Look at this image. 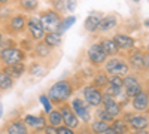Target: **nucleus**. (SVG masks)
Instances as JSON below:
<instances>
[{"label": "nucleus", "mask_w": 149, "mask_h": 134, "mask_svg": "<svg viewBox=\"0 0 149 134\" xmlns=\"http://www.w3.org/2000/svg\"><path fill=\"white\" fill-rule=\"evenodd\" d=\"M70 94H72V85L67 81H60L55 85H52L51 90H49V99L55 103H61Z\"/></svg>", "instance_id": "f257e3e1"}, {"label": "nucleus", "mask_w": 149, "mask_h": 134, "mask_svg": "<svg viewBox=\"0 0 149 134\" xmlns=\"http://www.w3.org/2000/svg\"><path fill=\"white\" fill-rule=\"evenodd\" d=\"M42 24H43V28H48L51 31H57L58 30V26H60V17L57 12L54 10H49V12H45L40 18Z\"/></svg>", "instance_id": "f03ea898"}, {"label": "nucleus", "mask_w": 149, "mask_h": 134, "mask_svg": "<svg viewBox=\"0 0 149 134\" xmlns=\"http://www.w3.org/2000/svg\"><path fill=\"white\" fill-rule=\"evenodd\" d=\"M22 58H24L22 51L15 49V48H8V49H3V52H2V60H3L8 66L18 64Z\"/></svg>", "instance_id": "7ed1b4c3"}, {"label": "nucleus", "mask_w": 149, "mask_h": 134, "mask_svg": "<svg viewBox=\"0 0 149 134\" xmlns=\"http://www.w3.org/2000/svg\"><path fill=\"white\" fill-rule=\"evenodd\" d=\"M84 95H85L86 103H90L91 106H98V104H102L103 95H102L100 91L97 90V87H86V88L84 90Z\"/></svg>", "instance_id": "20e7f679"}, {"label": "nucleus", "mask_w": 149, "mask_h": 134, "mask_svg": "<svg viewBox=\"0 0 149 134\" xmlns=\"http://www.w3.org/2000/svg\"><path fill=\"white\" fill-rule=\"evenodd\" d=\"M60 113L63 116V121L64 124L67 125V128H76L78 127V118H76V113L72 110V107L69 106H63L60 109Z\"/></svg>", "instance_id": "39448f33"}, {"label": "nucleus", "mask_w": 149, "mask_h": 134, "mask_svg": "<svg viewBox=\"0 0 149 134\" xmlns=\"http://www.w3.org/2000/svg\"><path fill=\"white\" fill-rule=\"evenodd\" d=\"M102 103H103V106H104V110H106L112 118H115L116 115H119L121 107H119V104L113 100V97H112V95L104 94L103 99H102Z\"/></svg>", "instance_id": "423d86ee"}, {"label": "nucleus", "mask_w": 149, "mask_h": 134, "mask_svg": "<svg viewBox=\"0 0 149 134\" xmlns=\"http://www.w3.org/2000/svg\"><path fill=\"white\" fill-rule=\"evenodd\" d=\"M29 30H30V33H31V36H33L34 39L43 37L45 28H43V24H42L40 18H36V17L30 18V19H29Z\"/></svg>", "instance_id": "0eeeda50"}, {"label": "nucleus", "mask_w": 149, "mask_h": 134, "mask_svg": "<svg viewBox=\"0 0 149 134\" xmlns=\"http://www.w3.org/2000/svg\"><path fill=\"white\" fill-rule=\"evenodd\" d=\"M88 57H90V60H91V63H94V64H102L104 60H106L107 55L104 54L102 45H93L90 49H88Z\"/></svg>", "instance_id": "6e6552de"}, {"label": "nucleus", "mask_w": 149, "mask_h": 134, "mask_svg": "<svg viewBox=\"0 0 149 134\" xmlns=\"http://www.w3.org/2000/svg\"><path fill=\"white\" fill-rule=\"evenodd\" d=\"M124 87H125V90H127L128 97H134L142 91L140 83L137 82V79H136L134 76H128L127 79H124Z\"/></svg>", "instance_id": "1a4fd4ad"}, {"label": "nucleus", "mask_w": 149, "mask_h": 134, "mask_svg": "<svg viewBox=\"0 0 149 134\" xmlns=\"http://www.w3.org/2000/svg\"><path fill=\"white\" fill-rule=\"evenodd\" d=\"M149 106V95L145 91H140L137 95L133 97V107L136 110H146Z\"/></svg>", "instance_id": "9d476101"}, {"label": "nucleus", "mask_w": 149, "mask_h": 134, "mask_svg": "<svg viewBox=\"0 0 149 134\" xmlns=\"http://www.w3.org/2000/svg\"><path fill=\"white\" fill-rule=\"evenodd\" d=\"M24 122H26L29 127L34 128V130H43L46 127L45 119L42 116H31V115H29V116H26V121H24Z\"/></svg>", "instance_id": "9b49d317"}, {"label": "nucleus", "mask_w": 149, "mask_h": 134, "mask_svg": "<svg viewBox=\"0 0 149 134\" xmlns=\"http://www.w3.org/2000/svg\"><path fill=\"white\" fill-rule=\"evenodd\" d=\"M113 40L118 45V48H124V49L133 48V45H134V40L130 37V36H125V34H116L113 37Z\"/></svg>", "instance_id": "f8f14e48"}, {"label": "nucleus", "mask_w": 149, "mask_h": 134, "mask_svg": "<svg viewBox=\"0 0 149 134\" xmlns=\"http://www.w3.org/2000/svg\"><path fill=\"white\" fill-rule=\"evenodd\" d=\"M72 106H73V110H74V113L79 115L84 121H88V118H90L88 110H86V107L84 106V103H82L81 100H78V99H76V100H73Z\"/></svg>", "instance_id": "ddd939ff"}, {"label": "nucleus", "mask_w": 149, "mask_h": 134, "mask_svg": "<svg viewBox=\"0 0 149 134\" xmlns=\"http://www.w3.org/2000/svg\"><path fill=\"white\" fill-rule=\"evenodd\" d=\"M8 134H27V127L26 122L22 121H15L8 127Z\"/></svg>", "instance_id": "4468645a"}, {"label": "nucleus", "mask_w": 149, "mask_h": 134, "mask_svg": "<svg viewBox=\"0 0 149 134\" xmlns=\"http://www.w3.org/2000/svg\"><path fill=\"white\" fill-rule=\"evenodd\" d=\"M102 48H103V51H104V54L106 55H115L116 52H118V45L115 43V40H110V39H104V40H102Z\"/></svg>", "instance_id": "2eb2a0df"}, {"label": "nucleus", "mask_w": 149, "mask_h": 134, "mask_svg": "<svg viewBox=\"0 0 149 134\" xmlns=\"http://www.w3.org/2000/svg\"><path fill=\"white\" fill-rule=\"evenodd\" d=\"M130 127L134 128V130H137V131L146 130V127H148V119L143 118V116H134V118L130 119Z\"/></svg>", "instance_id": "dca6fc26"}, {"label": "nucleus", "mask_w": 149, "mask_h": 134, "mask_svg": "<svg viewBox=\"0 0 149 134\" xmlns=\"http://www.w3.org/2000/svg\"><path fill=\"white\" fill-rule=\"evenodd\" d=\"M130 63H131V67L136 69V70H142L145 67V57L140 54V52H136L130 57Z\"/></svg>", "instance_id": "f3484780"}, {"label": "nucleus", "mask_w": 149, "mask_h": 134, "mask_svg": "<svg viewBox=\"0 0 149 134\" xmlns=\"http://www.w3.org/2000/svg\"><path fill=\"white\" fill-rule=\"evenodd\" d=\"M45 43L48 46H58L61 43V36L57 31H51L45 36Z\"/></svg>", "instance_id": "a211bd4d"}, {"label": "nucleus", "mask_w": 149, "mask_h": 134, "mask_svg": "<svg viewBox=\"0 0 149 134\" xmlns=\"http://www.w3.org/2000/svg\"><path fill=\"white\" fill-rule=\"evenodd\" d=\"M100 18L98 17H94V15H91V17H88L85 19V28L88 30V31H95L97 28H98V26H100Z\"/></svg>", "instance_id": "6ab92c4d"}, {"label": "nucleus", "mask_w": 149, "mask_h": 134, "mask_svg": "<svg viewBox=\"0 0 149 134\" xmlns=\"http://www.w3.org/2000/svg\"><path fill=\"white\" fill-rule=\"evenodd\" d=\"M116 26V19L113 17H106L100 21V26H98V30H102V31H107L110 28H113Z\"/></svg>", "instance_id": "aec40b11"}, {"label": "nucleus", "mask_w": 149, "mask_h": 134, "mask_svg": "<svg viewBox=\"0 0 149 134\" xmlns=\"http://www.w3.org/2000/svg\"><path fill=\"white\" fill-rule=\"evenodd\" d=\"M12 83H14V78H10L6 72H0V88L8 90L12 87Z\"/></svg>", "instance_id": "412c9836"}, {"label": "nucleus", "mask_w": 149, "mask_h": 134, "mask_svg": "<svg viewBox=\"0 0 149 134\" xmlns=\"http://www.w3.org/2000/svg\"><path fill=\"white\" fill-rule=\"evenodd\" d=\"M24 72V66L22 64H14V66H9L8 69H6V73L10 76V78H18V76H21V73Z\"/></svg>", "instance_id": "4be33fe9"}, {"label": "nucleus", "mask_w": 149, "mask_h": 134, "mask_svg": "<svg viewBox=\"0 0 149 134\" xmlns=\"http://www.w3.org/2000/svg\"><path fill=\"white\" fill-rule=\"evenodd\" d=\"M128 66L125 64V63H122L121 60L118 61V64L115 66V69L112 70L110 73H113V76H122V75H125V73H128Z\"/></svg>", "instance_id": "5701e85b"}, {"label": "nucleus", "mask_w": 149, "mask_h": 134, "mask_svg": "<svg viewBox=\"0 0 149 134\" xmlns=\"http://www.w3.org/2000/svg\"><path fill=\"white\" fill-rule=\"evenodd\" d=\"M49 122H51V125L52 127H60L61 125V122H63V116H61V113L60 112H49Z\"/></svg>", "instance_id": "b1692460"}, {"label": "nucleus", "mask_w": 149, "mask_h": 134, "mask_svg": "<svg viewBox=\"0 0 149 134\" xmlns=\"http://www.w3.org/2000/svg\"><path fill=\"white\" fill-rule=\"evenodd\" d=\"M24 24H26V18L24 17H15L14 19L10 21V27L14 28L15 31H19L24 28Z\"/></svg>", "instance_id": "393cba45"}, {"label": "nucleus", "mask_w": 149, "mask_h": 134, "mask_svg": "<svg viewBox=\"0 0 149 134\" xmlns=\"http://www.w3.org/2000/svg\"><path fill=\"white\" fill-rule=\"evenodd\" d=\"M93 130H94L97 134H100V133H106V131L109 130V125H107V122H104V121L98 119V121H95V122L93 124Z\"/></svg>", "instance_id": "a878e982"}, {"label": "nucleus", "mask_w": 149, "mask_h": 134, "mask_svg": "<svg viewBox=\"0 0 149 134\" xmlns=\"http://www.w3.org/2000/svg\"><path fill=\"white\" fill-rule=\"evenodd\" d=\"M74 21H76V18H74V17H69V18H66L63 22H60V26H58V30H57V31H60V33L66 31L69 27H72V26H73Z\"/></svg>", "instance_id": "bb28decb"}, {"label": "nucleus", "mask_w": 149, "mask_h": 134, "mask_svg": "<svg viewBox=\"0 0 149 134\" xmlns=\"http://www.w3.org/2000/svg\"><path fill=\"white\" fill-rule=\"evenodd\" d=\"M36 54L39 57H48L49 55V46L46 43H39L36 46Z\"/></svg>", "instance_id": "cd10ccee"}, {"label": "nucleus", "mask_w": 149, "mask_h": 134, "mask_svg": "<svg viewBox=\"0 0 149 134\" xmlns=\"http://www.w3.org/2000/svg\"><path fill=\"white\" fill-rule=\"evenodd\" d=\"M19 3L22 8H26L27 10H33L37 8V0H19Z\"/></svg>", "instance_id": "c85d7f7f"}, {"label": "nucleus", "mask_w": 149, "mask_h": 134, "mask_svg": "<svg viewBox=\"0 0 149 134\" xmlns=\"http://www.w3.org/2000/svg\"><path fill=\"white\" fill-rule=\"evenodd\" d=\"M112 130H115L118 134H124V133L127 131V127H125V124H124V122H121V121H115L113 125H112Z\"/></svg>", "instance_id": "c756f323"}, {"label": "nucleus", "mask_w": 149, "mask_h": 134, "mask_svg": "<svg viewBox=\"0 0 149 134\" xmlns=\"http://www.w3.org/2000/svg\"><path fill=\"white\" fill-rule=\"evenodd\" d=\"M109 83L112 85V87H116V88H122L124 87V79L121 76H112L109 79Z\"/></svg>", "instance_id": "7c9ffc66"}, {"label": "nucleus", "mask_w": 149, "mask_h": 134, "mask_svg": "<svg viewBox=\"0 0 149 134\" xmlns=\"http://www.w3.org/2000/svg\"><path fill=\"white\" fill-rule=\"evenodd\" d=\"M106 83H107V78L104 75H98L94 81V87H104Z\"/></svg>", "instance_id": "2f4dec72"}, {"label": "nucleus", "mask_w": 149, "mask_h": 134, "mask_svg": "<svg viewBox=\"0 0 149 134\" xmlns=\"http://www.w3.org/2000/svg\"><path fill=\"white\" fill-rule=\"evenodd\" d=\"M40 103H42V106H43V109L46 112H51V101H49V99L46 95H40Z\"/></svg>", "instance_id": "473e14b6"}, {"label": "nucleus", "mask_w": 149, "mask_h": 134, "mask_svg": "<svg viewBox=\"0 0 149 134\" xmlns=\"http://www.w3.org/2000/svg\"><path fill=\"white\" fill-rule=\"evenodd\" d=\"M118 61H119L118 58H112V60H109V61H107V64H106V70H107V72L110 73L112 70L115 69V66L118 64Z\"/></svg>", "instance_id": "72a5a7b5"}, {"label": "nucleus", "mask_w": 149, "mask_h": 134, "mask_svg": "<svg viewBox=\"0 0 149 134\" xmlns=\"http://www.w3.org/2000/svg\"><path fill=\"white\" fill-rule=\"evenodd\" d=\"M98 118H100L102 121H104V122H107V121H112V119H113V118H112L106 110H104V109H103V110H100V112H98Z\"/></svg>", "instance_id": "f704fd0d"}, {"label": "nucleus", "mask_w": 149, "mask_h": 134, "mask_svg": "<svg viewBox=\"0 0 149 134\" xmlns=\"http://www.w3.org/2000/svg\"><path fill=\"white\" fill-rule=\"evenodd\" d=\"M121 92V88H116V87H112V85H109V88H107V92L106 94H109V95H118Z\"/></svg>", "instance_id": "c9c22d12"}, {"label": "nucleus", "mask_w": 149, "mask_h": 134, "mask_svg": "<svg viewBox=\"0 0 149 134\" xmlns=\"http://www.w3.org/2000/svg\"><path fill=\"white\" fill-rule=\"evenodd\" d=\"M58 134H74L72 131V128H67V127H58Z\"/></svg>", "instance_id": "e433bc0d"}, {"label": "nucleus", "mask_w": 149, "mask_h": 134, "mask_svg": "<svg viewBox=\"0 0 149 134\" xmlns=\"http://www.w3.org/2000/svg\"><path fill=\"white\" fill-rule=\"evenodd\" d=\"M45 134H58V128L57 127H46Z\"/></svg>", "instance_id": "4c0bfd02"}, {"label": "nucleus", "mask_w": 149, "mask_h": 134, "mask_svg": "<svg viewBox=\"0 0 149 134\" xmlns=\"http://www.w3.org/2000/svg\"><path fill=\"white\" fill-rule=\"evenodd\" d=\"M54 5L57 9H63V8H66V0H55Z\"/></svg>", "instance_id": "58836bf2"}, {"label": "nucleus", "mask_w": 149, "mask_h": 134, "mask_svg": "<svg viewBox=\"0 0 149 134\" xmlns=\"http://www.w3.org/2000/svg\"><path fill=\"white\" fill-rule=\"evenodd\" d=\"M74 6H76V0H67L66 8H67L69 10H73V9H74Z\"/></svg>", "instance_id": "ea45409f"}, {"label": "nucleus", "mask_w": 149, "mask_h": 134, "mask_svg": "<svg viewBox=\"0 0 149 134\" xmlns=\"http://www.w3.org/2000/svg\"><path fill=\"white\" fill-rule=\"evenodd\" d=\"M145 67H148V69H149V54H146V55H145Z\"/></svg>", "instance_id": "a19ab883"}, {"label": "nucleus", "mask_w": 149, "mask_h": 134, "mask_svg": "<svg viewBox=\"0 0 149 134\" xmlns=\"http://www.w3.org/2000/svg\"><path fill=\"white\" fill-rule=\"evenodd\" d=\"M104 134H118V133H116L115 130H112V128H109V130H107V131H106Z\"/></svg>", "instance_id": "79ce46f5"}, {"label": "nucleus", "mask_w": 149, "mask_h": 134, "mask_svg": "<svg viewBox=\"0 0 149 134\" xmlns=\"http://www.w3.org/2000/svg\"><path fill=\"white\" fill-rule=\"evenodd\" d=\"M2 113H3V106H2V103H0V116H2Z\"/></svg>", "instance_id": "37998d69"}, {"label": "nucleus", "mask_w": 149, "mask_h": 134, "mask_svg": "<svg viewBox=\"0 0 149 134\" xmlns=\"http://www.w3.org/2000/svg\"><path fill=\"white\" fill-rule=\"evenodd\" d=\"M137 134H148V133H146V131H145V130H140V131H139V133H137Z\"/></svg>", "instance_id": "c03bdc74"}, {"label": "nucleus", "mask_w": 149, "mask_h": 134, "mask_svg": "<svg viewBox=\"0 0 149 134\" xmlns=\"http://www.w3.org/2000/svg\"><path fill=\"white\" fill-rule=\"evenodd\" d=\"M6 2H9V0H0V3H6Z\"/></svg>", "instance_id": "a18cd8bd"}, {"label": "nucleus", "mask_w": 149, "mask_h": 134, "mask_svg": "<svg viewBox=\"0 0 149 134\" xmlns=\"http://www.w3.org/2000/svg\"><path fill=\"white\" fill-rule=\"evenodd\" d=\"M145 24H146V26L149 27V19H146V21H145Z\"/></svg>", "instance_id": "49530a36"}, {"label": "nucleus", "mask_w": 149, "mask_h": 134, "mask_svg": "<svg viewBox=\"0 0 149 134\" xmlns=\"http://www.w3.org/2000/svg\"><path fill=\"white\" fill-rule=\"evenodd\" d=\"M0 42H2V33H0Z\"/></svg>", "instance_id": "de8ad7c7"}, {"label": "nucleus", "mask_w": 149, "mask_h": 134, "mask_svg": "<svg viewBox=\"0 0 149 134\" xmlns=\"http://www.w3.org/2000/svg\"><path fill=\"white\" fill-rule=\"evenodd\" d=\"M136 2H139V0H136Z\"/></svg>", "instance_id": "09e8293b"}]
</instances>
